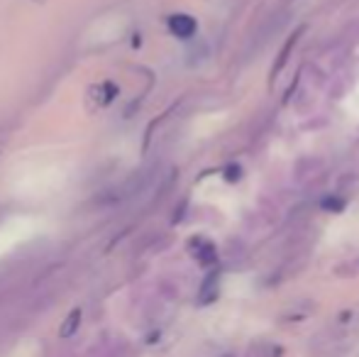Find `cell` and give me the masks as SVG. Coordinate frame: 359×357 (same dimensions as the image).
<instances>
[{
  "label": "cell",
  "mask_w": 359,
  "mask_h": 357,
  "mask_svg": "<svg viewBox=\"0 0 359 357\" xmlns=\"http://www.w3.org/2000/svg\"><path fill=\"white\" fill-rule=\"evenodd\" d=\"M169 29L181 39H189L196 34V20L189 18V15H174L169 18Z\"/></svg>",
  "instance_id": "1"
},
{
  "label": "cell",
  "mask_w": 359,
  "mask_h": 357,
  "mask_svg": "<svg viewBox=\"0 0 359 357\" xmlns=\"http://www.w3.org/2000/svg\"><path fill=\"white\" fill-rule=\"evenodd\" d=\"M37 3H42V0H37Z\"/></svg>",
  "instance_id": "4"
},
{
  "label": "cell",
  "mask_w": 359,
  "mask_h": 357,
  "mask_svg": "<svg viewBox=\"0 0 359 357\" xmlns=\"http://www.w3.org/2000/svg\"><path fill=\"white\" fill-rule=\"evenodd\" d=\"M281 355H284V348L271 343V340H257L245 353V357H281Z\"/></svg>",
  "instance_id": "2"
},
{
  "label": "cell",
  "mask_w": 359,
  "mask_h": 357,
  "mask_svg": "<svg viewBox=\"0 0 359 357\" xmlns=\"http://www.w3.org/2000/svg\"><path fill=\"white\" fill-rule=\"evenodd\" d=\"M81 321H83L81 309H74L72 314L67 316V321L62 323V328H59V335H62V338H72V335H76V330L81 328Z\"/></svg>",
  "instance_id": "3"
}]
</instances>
